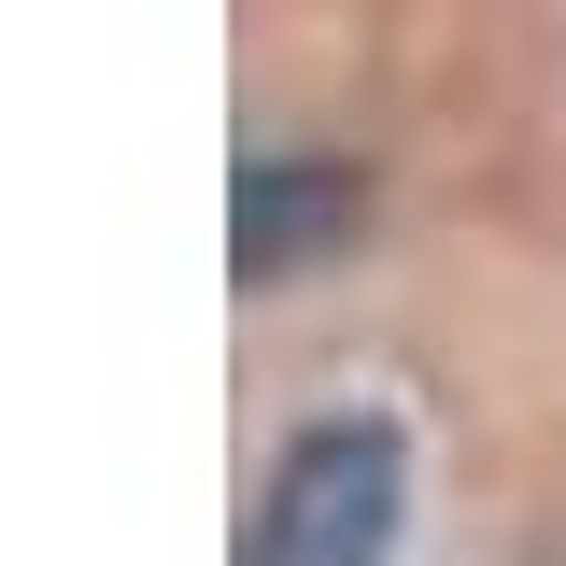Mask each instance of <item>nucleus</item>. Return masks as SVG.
<instances>
[{
  "label": "nucleus",
  "instance_id": "1",
  "mask_svg": "<svg viewBox=\"0 0 566 566\" xmlns=\"http://www.w3.org/2000/svg\"><path fill=\"white\" fill-rule=\"evenodd\" d=\"M397 538H411V439L382 411H326L270 468V510H255L241 566H397Z\"/></svg>",
  "mask_w": 566,
  "mask_h": 566
},
{
  "label": "nucleus",
  "instance_id": "2",
  "mask_svg": "<svg viewBox=\"0 0 566 566\" xmlns=\"http://www.w3.org/2000/svg\"><path fill=\"white\" fill-rule=\"evenodd\" d=\"M354 212H368V170L354 156H255L227 185V283H283L312 255H340Z\"/></svg>",
  "mask_w": 566,
  "mask_h": 566
}]
</instances>
